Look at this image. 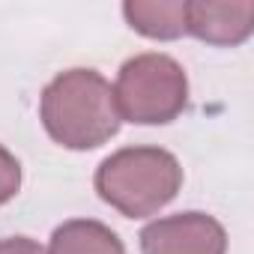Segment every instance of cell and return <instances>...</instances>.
<instances>
[{"mask_svg":"<svg viewBox=\"0 0 254 254\" xmlns=\"http://www.w3.org/2000/svg\"><path fill=\"white\" fill-rule=\"evenodd\" d=\"M42 126L66 150H93L120 129L114 87L93 69H69L42 93Z\"/></svg>","mask_w":254,"mask_h":254,"instance_id":"obj_1","label":"cell"},{"mask_svg":"<svg viewBox=\"0 0 254 254\" xmlns=\"http://www.w3.org/2000/svg\"><path fill=\"white\" fill-rule=\"evenodd\" d=\"M183 186L180 162L159 147H126L96 171L99 197L126 218H147L177 197Z\"/></svg>","mask_w":254,"mask_h":254,"instance_id":"obj_2","label":"cell"},{"mask_svg":"<svg viewBox=\"0 0 254 254\" xmlns=\"http://www.w3.org/2000/svg\"><path fill=\"white\" fill-rule=\"evenodd\" d=\"M186 72L168 54H138L126 60L114 84L120 120L138 126H162L177 120L180 111L186 108Z\"/></svg>","mask_w":254,"mask_h":254,"instance_id":"obj_3","label":"cell"},{"mask_svg":"<svg viewBox=\"0 0 254 254\" xmlns=\"http://www.w3.org/2000/svg\"><path fill=\"white\" fill-rule=\"evenodd\" d=\"M144 254H224V227L203 212H180L159 218L141 230Z\"/></svg>","mask_w":254,"mask_h":254,"instance_id":"obj_4","label":"cell"},{"mask_svg":"<svg viewBox=\"0 0 254 254\" xmlns=\"http://www.w3.org/2000/svg\"><path fill=\"white\" fill-rule=\"evenodd\" d=\"M254 24V3H186V33L209 45H239Z\"/></svg>","mask_w":254,"mask_h":254,"instance_id":"obj_5","label":"cell"},{"mask_svg":"<svg viewBox=\"0 0 254 254\" xmlns=\"http://www.w3.org/2000/svg\"><path fill=\"white\" fill-rule=\"evenodd\" d=\"M48 254H126L120 236L99 221H66L54 230Z\"/></svg>","mask_w":254,"mask_h":254,"instance_id":"obj_6","label":"cell"},{"mask_svg":"<svg viewBox=\"0 0 254 254\" xmlns=\"http://www.w3.org/2000/svg\"><path fill=\"white\" fill-rule=\"evenodd\" d=\"M123 15L138 33L150 39H177L186 33V3L174 0H159V3H147V0H129L123 6Z\"/></svg>","mask_w":254,"mask_h":254,"instance_id":"obj_7","label":"cell"},{"mask_svg":"<svg viewBox=\"0 0 254 254\" xmlns=\"http://www.w3.org/2000/svg\"><path fill=\"white\" fill-rule=\"evenodd\" d=\"M18 189H21V165L6 147H0V206L12 200Z\"/></svg>","mask_w":254,"mask_h":254,"instance_id":"obj_8","label":"cell"},{"mask_svg":"<svg viewBox=\"0 0 254 254\" xmlns=\"http://www.w3.org/2000/svg\"><path fill=\"white\" fill-rule=\"evenodd\" d=\"M0 254H48V251L27 236H9L0 242Z\"/></svg>","mask_w":254,"mask_h":254,"instance_id":"obj_9","label":"cell"}]
</instances>
